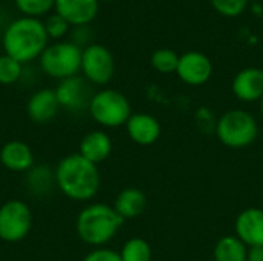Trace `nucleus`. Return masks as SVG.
<instances>
[{
  "instance_id": "obj_18",
  "label": "nucleus",
  "mask_w": 263,
  "mask_h": 261,
  "mask_svg": "<svg viewBox=\"0 0 263 261\" xmlns=\"http://www.w3.org/2000/svg\"><path fill=\"white\" fill-rule=\"evenodd\" d=\"M112 208L123 220L137 218L146 209V195L139 188H125L117 194Z\"/></svg>"
},
{
  "instance_id": "obj_26",
  "label": "nucleus",
  "mask_w": 263,
  "mask_h": 261,
  "mask_svg": "<svg viewBox=\"0 0 263 261\" xmlns=\"http://www.w3.org/2000/svg\"><path fill=\"white\" fill-rule=\"evenodd\" d=\"M83 261H122L120 254L108 248H96L85 255Z\"/></svg>"
},
{
  "instance_id": "obj_20",
  "label": "nucleus",
  "mask_w": 263,
  "mask_h": 261,
  "mask_svg": "<svg viewBox=\"0 0 263 261\" xmlns=\"http://www.w3.org/2000/svg\"><path fill=\"white\" fill-rule=\"evenodd\" d=\"M122 261H153V248L151 245L140 237H133L120 249Z\"/></svg>"
},
{
  "instance_id": "obj_10",
  "label": "nucleus",
  "mask_w": 263,
  "mask_h": 261,
  "mask_svg": "<svg viewBox=\"0 0 263 261\" xmlns=\"http://www.w3.org/2000/svg\"><path fill=\"white\" fill-rule=\"evenodd\" d=\"M54 91H55L60 108L71 111V112H77L89 106V102L92 97L89 95L86 78H82L79 75L60 80Z\"/></svg>"
},
{
  "instance_id": "obj_22",
  "label": "nucleus",
  "mask_w": 263,
  "mask_h": 261,
  "mask_svg": "<svg viewBox=\"0 0 263 261\" xmlns=\"http://www.w3.org/2000/svg\"><path fill=\"white\" fill-rule=\"evenodd\" d=\"M17 9L23 14V17H40L54 9L55 0H14Z\"/></svg>"
},
{
  "instance_id": "obj_23",
  "label": "nucleus",
  "mask_w": 263,
  "mask_h": 261,
  "mask_svg": "<svg viewBox=\"0 0 263 261\" xmlns=\"http://www.w3.org/2000/svg\"><path fill=\"white\" fill-rule=\"evenodd\" d=\"M22 75V63L8 54L0 55V85H12Z\"/></svg>"
},
{
  "instance_id": "obj_25",
  "label": "nucleus",
  "mask_w": 263,
  "mask_h": 261,
  "mask_svg": "<svg viewBox=\"0 0 263 261\" xmlns=\"http://www.w3.org/2000/svg\"><path fill=\"white\" fill-rule=\"evenodd\" d=\"M43 25H45V31H46V34H48V37L49 38H62L66 32H68V29H69V23L62 17V15H59L57 12H54V14H51V15H48V18L43 22Z\"/></svg>"
},
{
  "instance_id": "obj_27",
  "label": "nucleus",
  "mask_w": 263,
  "mask_h": 261,
  "mask_svg": "<svg viewBox=\"0 0 263 261\" xmlns=\"http://www.w3.org/2000/svg\"><path fill=\"white\" fill-rule=\"evenodd\" d=\"M247 261H263V246L248 248Z\"/></svg>"
},
{
  "instance_id": "obj_7",
  "label": "nucleus",
  "mask_w": 263,
  "mask_h": 261,
  "mask_svg": "<svg viewBox=\"0 0 263 261\" xmlns=\"http://www.w3.org/2000/svg\"><path fill=\"white\" fill-rule=\"evenodd\" d=\"M32 228V212L22 200H9L0 206V240L18 243Z\"/></svg>"
},
{
  "instance_id": "obj_5",
  "label": "nucleus",
  "mask_w": 263,
  "mask_h": 261,
  "mask_svg": "<svg viewBox=\"0 0 263 261\" xmlns=\"http://www.w3.org/2000/svg\"><path fill=\"white\" fill-rule=\"evenodd\" d=\"M83 49L72 42H55L48 45L42 52L40 68L42 71L57 80H65L77 75L82 68Z\"/></svg>"
},
{
  "instance_id": "obj_17",
  "label": "nucleus",
  "mask_w": 263,
  "mask_h": 261,
  "mask_svg": "<svg viewBox=\"0 0 263 261\" xmlns=\"http://www.w3.org/2000/svg\"><path fill=\"white\" fill-rule=\"evenodd\" d=\"M112 151V142L105 131H91L83 135L79 145V154L94 165L103 163Z\"/></svg>"
},
{
  "instance_id": "obj_8",
  "label": "nucleus",
  "mask_w": 263,
  "mask_h": 261,
  "mask_svg": "<svg viewBox=\"0 0 263 261\" xmlns=\"http://www.w3.org/2000/svg\"><path fill=\"white\" fill-rule=\"evenodd\" d=\"M85 78L94 85H106L116 72V63L111 51L103 45H88L82 52V68Z\"/></svg>"
},
{
  "instance_id": "obj_6",
  "label": "nucleus",
  "mask_w": 263,
  "mask_h": 261,
  "mask_svg": "<svg viewBox=\"0 0 263 261\" xmlns=\"http://www.w3.org/2000/svg\"><path fill=\"white\" fill-rule=\"evenodd\" d=\"M89 114L103 128H119L126 125L131 112L129 100L116 89H102L91 97Z\"/></svg>"
},
{
  "instance_id": "obj_1",
  "label": "nucleus",
  "mask_w": 263,
  "mask_h": 261,
  "mask_svg": "<svg viewBox=\"0 0 263 261\" xmlns=\"http://www.w3.org/2000/svg\"><path fill=\"white\" fill-rule=\"evenodd\" d=\"M54 178L63 195L74 202H88L94 198L100 189L99 166L88 162L79 152L69 154L60 160Z\"/></svg>"
},
{
  "instance_id": "obj_29",
  "label": "nucleus",
  "mask_w": 263,
  "mask_h": 261,
  "mask_svg": "<svg viewBox=\"0 0 263 261\" xmlns=\"http://www.w3.org/2000/svg\"><path fill=\"white\" fill-rule=\"evenodd\" d=\"M105 2H112V0H105Z\"/></svg>"
},
{
  "instance_id": "obj_12",
  "label": "nucleus",
  "mask_w": 263,
  "mask_h": 261,
  "mask_svg": "<svg viewBox=\"0 0 263 261\" xmlns=\"http://www.w3.org/2000/svg\"><path fill=\"white\" fill-rule=\"evenodd\" d=\"M54 11L71 26H85L96 18L99 0H55Z\"/></svg>"
},
{
  "instance_id": "obj_21",
  "label": "nucleus",
  "mask_w": 263,
  "mask_h": 261,
  "mask_svg": "<svg viewBox=\"0 0 263 261\" xmlns=\"http://www.w3.org/2000/svg\"><path fill=\"white\" fill-rule=\"evenodd\" d=\"M180 55L168 48L156 49L151 55V66L160 74H173L177 71Z\"/></svg>"
},
{
  "instance_id": "obj_9",
  "label": "nucleus",
  "mask_w": 263,
  "mask_h": 261,
  "mask_svg": "<svg viewBox=\"0 0 263 261\" xmlns=\"http://www.w3.org/2000/svg\"><path fill=\"white\" fill-rule=\"evenodd\" d=\"M176 74L190 86L205 85L213 75V63L208 55L200 51H188L180 55Z\"/></svg>"
},
{
  "instance_id": "obj_13",
  "label": "nucleus",
  "mask_w": 263,
  "mask_h": 261,
  "mask_svg": "<svg viewBox=\"0 0 263 261\" xmlns=\"http://www.w3.org/2000/svg\"><path fill=\"white\" fill-rule=\"evenodd\" d=\"M236 98L245 103L262 100L263 97V69L245 68L236 74L231 83Z\"/></svg>"
},
{
  "instance_id": "obj_3",
  "label": "nucleus",
  "mask_w": 263,
  "mask_h": 261,
  "mask_svg": "<svg viewBox=\"0 0 263 261\" xmlns=\"http://www.w3.org/2000/svg\"><path fill=\"white\" fill-rule=\"evenodd\" d=\"M123 218L109 205L94 203L86 206L77 217L76 231L82 242L102 248L109 243L123 225Z\"/></svg>"
},
{
  "instance_id": "obj_15",
  "label": "nucleus",
  "mask_w": 263,
  "mask_h": 261,
  "mask_svg": "<svg viewBox=\"0 0 263 261\" xmlns=\"http://www.w3.org/2000/svg\"><path fill=\"white\" fill-rule=\"evenodd\" d=\"M59 108H60V105H59L55 91L45 88L31 95V98L28 100L26 111H28L29 118L34 123L43 125V123L51 122L57 115Z\"/></svg>"
},
{
  "instance_id": "obj_19",
  "label": "nucleus",
  "mask_w": 263,
  "mask_h": 261,
  "mask_svg": "<svg viewBox=\"0 0 263 261\" xmlns=\"http://www.w3.org/2000/svg\"><path fill=\"white\" fill-rule=\"evenodd\" d=\"M248 248L236 235H225L217 240L213 257L214 261H247Z\"/></svg>"
},
{
  "instance_id": "obj_2",
  "label": "nucleus",
  "mask_w": 263,
  "mask_h": 261,
  "mask_svg": "<svg viewBox=\"0 0 263 261\" xmlns=\"http://www.w3.org/2000/svg\"><path fill=\"white\" fill-rule=\"evenodd\" d=\"M48 38L42 20L18 17L11 22L3 32V49L5 54L23 65L42 55L48 46Z\"/></svg>"
},
{
  "instance_id": "obj_4",
  "label": "nucleus",
  "mask_w": 263,
  "mask_h": 261,
  "mask_svg": "<svg viewBox=\"0 0 263 261\" xmlns=\"http://www.w3.org/2000/svg\"><path fill=\"white\" fill-rule=\"evenodd\" d=\"M216 134L220 143L227 148L242 149L256 142L259 135V125L251 112L245 109H231L219 118Z\"/></svg>"
},
{
  "instance_id": "obj_28",
  "label": "nucleus",
  "mask_w": 263,
  "mask_h": 261,
  "mask_svg": "<svg viewBox=\"0 0 263 261\" xmlns=\"http://www.w3.org/2000/svg\"><path fill=\"white\" fill-rule=\"evenodd\" d=\"M260 111H262V117H263V97H262V100H260Z\"/></svg>"
},
{
  "instance_id": "obj_14",
  "label": "nucleus",
  "mask_w": 263,
  "mask_h": 261,
  "mask_svg": "<svg viewBox=\"0 0 263 261\" xmlns=\"http://www.w3.org/2000/svg\"><path fill=\"white\" fill-rule=\"evenodd\" d=\"M125 126L128 137L140 146L154 145L162 134V126L159 120L146 112L133 114Z\"/></svg>"
},
{
  "instance_id": "obj_24",
  "label": "nucleus",
  "mask_w": 263,
  "mask_h": 261,
  "mask_svg": "<svg viewBox=\"0 0 263 261\" xmlns=\"http://www.w3.org/2000/svg\"><path fill=\"white\" fill-rule=\"evenodd\" d=\"M210 2L213 8L225 17L240 15L250 3V0H210Z\"/></svg>"
},
{
  "instance_id": "obj_11",
  "label": "nucleus",
  "mask_w": 263,
  "mask_h": 261,
  "mask_svg": "<svg viewBox=\"0 0 263 261\" xmlns=\"http://www.w3.org/2000/svg\"><path fill=\"white\" fill-rule=\"evenodd\" d=\"M234 235L247 245V248L263 246V209L247 208L234 222Z\"/></svg>"
},
{
  "instance_id": "obj_16",
  "label": "nucleus",
  "mask_w": 263,
  "mask_h": 261,
  "mask_svg": "<svg viewBox=\"0 0 263 261\" xmlns=\"http://www.w3.org/2000/svg\"><path fill=\"white\" fill-rule=\"evenodd\" d=\"M0 163L12 172H25L34 165L32 149L20 140H11L0 149Z\"/></svg>"
}]
</instances>
